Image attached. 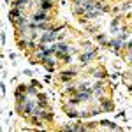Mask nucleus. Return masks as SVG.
I'll return each mask as SVG.
<instances>
[{
  "label": "nucleus",
  "mask_w": 132,
  "mask_h": 132,
  "mask_svg": "<svg viewBox=\"0 0 132 132\" xmlns=\"http://www.w3.org/2000/svg\"><path fill=\"white\" fill-rule=\"evenodd\" d=\"M56 50L60 51V53H58V56H62V53H65L69 48H67V44H62V42H60V44H56Z\"/></svg>",
  "instance_id": "nucleus-10"
},
{
  "label": "nucleus",
  "mask_w": 132,
  "mask_h": 132,
  "mask_svg": "<svg viewBox=\"0 0 132 132\" xmlns=\"http://www.w3.org/2000/svg\"><path fill=\"white\" fill-rule=\"evenodd\" d=\"M102 109H104V111H113V102L102 99Z\"/></svg>",
  "instance_id": "nucleus-5"
},
{
  "label": "nucleus",
  "mask_w": 132,
  "mask_h": 132,
  "mask_svg": "<svg viewBox=\"0 0 132 132\" xmlns=\"http://www.w3.org/2000/svg\"><path fill=\"white\" fill-rule=\"evenodd\" d=\"M25 4H27V0H16V2H14V7H20V9H21Z\"/></svg>",
  "instance_id": "nucleus-12"
},
{
  "label": "nucleus",
  "mask_w": 132,
  "mask_h": 132,
  "mask_svg": "<svg viewBox=\"0 0 132 132\" xmlns=\"http://www.w3.org/2000/svg\"><path fill=\"white\" fill-rule=\"evenodd\" d=\"M67 114H69L71 118H78V116H79V111L74 109V108H67Z\"/></svg>",
  "instance_id": "nucleus-6"
},
{
  "label": "nucleus",
  "mask_w": 132,
  "mask_h": 132,
  "mask_svg": "<svg viewBox=\"0 0 132 132\" xmlns=\"http://www.w3.org/2000/svg\"><path fill=\"white\" fill-rule=\"evenodd\" d=\"M127 48H129V50L132 51V41H130V42H127Z\"/></svg>",
  "instance_id": "nucleus-15"
},
{
  "label": "nucleus",
  "mask_w": 132,
  "mask_h": 132,
  "mask_svg": "<svg viewBox=\"0 0 132 132\" xmlns=\"http://www.w3.org/2000/svg\"><path fill=\"white\" fill-rule=\"evenodd\" d=\"M27 92H28V95H35V93H37V88H35V86H28Z\"/></svg>",
  "instance_id": "nucleus-13"
},
{
  "label": "nucleus",
  "mask_w": 132,
  "mask_h": 132,
  "mask_svg": "<svg viewBox=\"0 0 132 132\" xmlns=\"http://www.w3.org/2000/svg\"><path fill=\"white\" fill-rule=\"evenodd\" d=\"M129 60H130V62H132V51H130V58H129Z\"/></svg>",
  "instance_id": "nucleus-16"
},
{
  "label": "nucleus",
  "mask_w": 132,
  "mask_h": 132,
  "mask_svg": "<svg viewBox=\"0 0 132 132\" xmlns=\"http://www.w3.org/2000/svg\"><path fill=\"white\" fill-rule=\"evenodd\" d=\"M95 53H97L95 50H93V51H90V53H85V55L81 56V62H83V63H86L88 60H92V58H93V55H95Z\"/></svg>",
  "instance_id": "nucleus-3"
},
{
  "label": "nucleus",
  "mask_w": 132,
  "mask_h": 132,
  "mask_svg": "<svg viewBox=\"0 0 132 132\" xmlns=\"http://www.w3.org/2000/svg\"><path fill=\"white\" fill-rule=\"evenodd\" d=\"M34 108H35V104H34V101H27V104H25V108H23V111H25V114H32L34 113Z\"/></svg>",
  "instance_id": "nucleus-2"
},
{
  "label": "nucleus",
  "mask_w": 132,
  "mask_h": 132,
  "mask_svg": "<svg viewBox=\"0 0 132 132\" xmlns=\"http://www.w3.org/2000/svg\"><path fill=\"white\" fill-rule=\"evenodd\" d=\"M109 44H111V46L114 48V50H120V48L123 46V44H122V39H120V37H118V39H114V41H111Z\"/></svg>",
  "instance_id": "nucleus-7"
},
{
  "label": "nucleus",
  "mask_w": 132,
  "mask_h": 132,
  "mask_svg": "<svg viewBox=\"0 0 132 132\" xmlns=\"http://www.w3.org/2000/svg\"><path fill=\"white\" fill-rule=\"evenodd\" d=\"M46 18H48V16H46V11H39V12L32 14V20H34V21H39V23H42Z\"/></svg>",
  "instance_id": "nucleus-1"
},
{
  "label": "nucleus",
  "mask_w": 132,
  "mask_h": 132,
  "mask_svg": "<svg viewBox=\"0 0 132 132\" xmlns=\"http://www.w3.org/2000/svg\"><path fill=\"white\" fill-rule=\"evenodd\" d=\"M76 76V71H65L62 72V79H69V78H74Z\"/></svg>",
  "instance_id": "nucleus-8"
},
{
  "label": "nucleus",
  "mask_w": 132,
  "mask_h": 132,
  "mask_svg": "<svg viewBox=\"0 0 132 132\" xmlns=\"http://www.w3.org/2000/svg\"><path fill=\"white\" fill-rule=\"evenodd\" d=\"M53 39H55V34H53V32H51V34H44L41 37V42H51Z\"/></svg>",
  "instance_id": "nucleus-4"
},
{
  "label": "nucleus",
  "mask_w": 132,
  "mask_h": 132,
  "mask_svg": "<svg viewBox=\"0 0 132 132\" xmlns=\"http://www.w3.org/2000/svg\"><path fill=\"white\" fill-rule=\"evenodd\" d=\"M79 92H88V93H92V86L88 83H81L79 85Z\"/></svg>",
  "instance_id": "nucleus-9"
},
{
  "label": "nucleus",
  "mask_w": 132,
  "mask_h": 132,
  "mask_svg": "<svg viewBox=\"0 0 132 132\" xmlns=\"http://www.w3.org/2000/svg\"><path fill=\"white\" fill-rule=\"evenodd\" d=\"M102 125H106V127H109V129H116V125L111 122H106V120H102Z\"/></svg>",
  "instance_id": "nucleus-14"
},
{
  "label": "nucleus",
  "mask_w": 132,
  "mask_h": 132,
  "mask_svg": "<svg viewBox=\"0 0 132 132\" xmlns=\"http://www.w3.org/2000/svg\"><path fill=\"white\" fill-rule=\"evenodd\" d=\"M41 9H42V11H50V9H51V2H48V0H42V2H41Z\"/></svg>",
  "instance_id": "nucleus-11"
}]
</instances>
